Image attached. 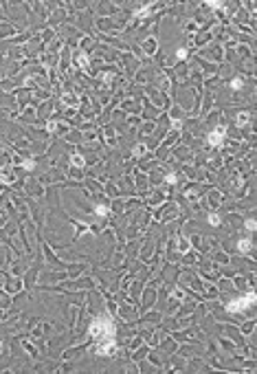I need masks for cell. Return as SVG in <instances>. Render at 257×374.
Masks as SVG:
<instances>
[{
    "mask_svg": "<svg viewBox=\"0 0 257 374\" xmlns=\"http://www.w3.org/2000/svg\"><path fill=\"white\" fill-rule=\"evenodd\" d=\"M209 222H211L213 227H218V224H220V216H218V213H211V216H209Z\"/></svg>",
    "mask_w": 257,
    "mask_h": 374,
    "instance_id": "obj_6",
    "label": "cell"
},
{
    "mask_svg": "<svg viewBox=\"0 0 257 374\" xmlns=\"http://www.w3.org/2000/svg\"><path fill=\"white\" fill-rule=\"evenodd\" d=\"M22 167H24V170H33V167H35V161H31V159H29V161H24V163H22Z\"/></svg>",
    "mask_w": 257,
    "mask_h": 374,
    "instance_id": "obj_7",
    "label": "cell"
},
{
    "mask_svg": "<svg viewBox=\"0 0 257 374\" xmlns=\"http://www.w3.org/2000/svg\"><path fill=\"white\" fill-rule=\"evenodd\" d=\"M222 139H224V128H215L211 134H209V145H220L222 143Z\"/></svg>",
    "mask_w": 257,
    "mask_h": 374,
    "instance_id": "obj_2",
    "label": "cell"
},
{
    "mask_svg": "<svg viewBox=\"0 0 257 374\" xmlns=\"http://www.w3.org/2000/svg\"><path fill=\"white\" fill-rule=\"evenodd\" d=\"M237 249H239L242 253H246V251H250V242L244 238V240H239V242H237Z\"/></svg>",
    "mask_w": 257,
    "mask_h": 374,
    "instance_id": "obj_5",
    "label": "cell"
},
{
    "mask_svg": "<svg viewBox=\"0 0 257 374\" xmlns=\"http://www.w3.org/2000/svg\"><path fill=\"white\" fill-rule=\"evenodd\" d=\"M255 227H257V224H255V220H253V218H250V220H246V229H248V231H255Z\"/></svg>",
    "mask_w": 257,
    "mask_h": 374,
    "instance_id": "obj_11",
    "label": "cell"
},
{
    "mask_svg": "<svg viewBox=\"0 0 257 374\" xmlns=\"http://www.w3.org/2000/svg\"><path fill=\"white\" fill-rule=\"evenodd\" d=\"M95 211H97V213H99V216H105V213H108V211H110V209H108V207H103V205H99V207H97V209H95Z\"/></svg>",
    "mask_w": 257,
    "mask_h": 374,
    "instance_id": "obj_8",
    "label": "cell"
},
{
    "mask_svg": "<svg viewBox=\"0 0 257 374\" xmlns=\"http://www.w3.org/2000/svg\"><path fill=\"white\" fill-rule=\"evenodd\" d=\"M176 57H178V60H185V57H187V49H178Z\"/></svg>",
    "mask_w": 257,
    "mask_h": 374,
    "instance_id": "obj_9",
    "label": "cell"
},
{
    "mask_svg": "<svg viewBox=\"0 0 257 374\" xmlns=\"http://www.w3.org/2000/svg\"><path fill=\"white\" fill-rule=\"evenodd\" d=\"M248 117H250L248 112H239V114H237V119H235V123H237V126L242 128L244 123H248Z\"/></svg>",
    "mask_w": 257,
    "mask_h": 374,
    "instance_id": "obj_4",
    "label": "cell"
},
{
    "mask_svg": "<svg viewBox=\"0 0 257 374\" xmlns=\"http://www.w3.org/2000/svg\"><path fill=\"white\" fill-rule=\"evenodd\" d=\"M253 304H255V293H248V295H244V297H237V299L229 302V310H231V313H242V310H246V308L253 306Z\"/></svg>",
    "mask_w": 257,
    "mask_h": 374,
    "instance_id": "obj_1",
    "label": "cell"
},
{
    "mask_svg": "<svg viewBox=\"0 0 257 374\" xmlns=\"http://www.w3.org/2000/svg\"><path fill=\"white\" fill-rule=\"evenodd\" d=\"M229 88H231V90H242V88H244V82H242L239 77H235V79L229 82Z\"/></svg>",
    "mask_w": 257,
    "mask_h": 374,
    "instance_id": "obj_3",
    "label": "cell"
},
{
    "mask_svg": "<svg viewBox=\"0 0 257 374\" xmlns=\"http://www.w3.org/2000/svg\"><path fill=\"white\" fill-rule=\"evenodd\" d=\"M167 183H176V176L174 174H167Z\"/></svg>",
    "mask_w": 257,
    "mask_h": 374,
    "instance_id": "obj_12",
    "label": "cell"
},
{
    "mask_svg": "<svg viewBox=\"0 0 257 374\" xmlns=\"http://www.w3.org/2000/svg\"><path fill=\"white\" fill-rule=\"evenodd\" d=\"M70 161H73V163H75V165H84V159H81V156H79V154H75V156H73V159H70Z\"/></svg>",
    "mask_w": 257,
    "mask_h": 374,
    "instance_id": "obj_10",
    "label": "cell"
}]
</instances>
